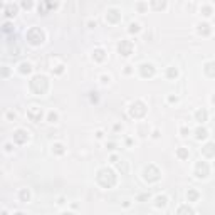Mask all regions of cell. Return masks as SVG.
Wrapping results in <instances>:
<instances>
[{
    "instance_id": "obj_1",
    "label": "cell",
    "mask_w": 215,
    "mask_h": 215,
    "mask_svg": "<svg viewBox=\"0 0 215 215\" xmlns=\"http://www.w3.org/2000/svg\"><path fill=\"white\" fill-rule=\"evenodd\" d=\"M98 181H99L104 188H111L114 183H116V175H114L113 170H109V168H103V170L98 171Z\"/></svg>"
},
{
    "instance_id": "obj_2",
    "label": "cell",
    "mask_w": 215,
    "mask_h": 215,
    "mask_svg": "<svg viewBox=\"0 0 215 215\" xmlns=\"http://www.w3.org/2000/svg\"><path fill=\"white\" fill-rule=\"evenodd\" d=\"M47 79L44 77V76H35V77H32V81H30V89H32L35 94H44L47 91Z\"/></svg>"
},
{
    "instance_id": "obj_3",
    "label": "cell",
    "mask_w": 215,
    "mask_h": 215,
    "mask_svg": "<svg viewBox=\"0 0 215 215\" xmlns=\"http://www.w3.org/2000/svg\"><path fill=\"white\" fill-rule=\"evenodd\" d=\"M27 40L30 44H34V46H39V44H42V40H44V32L40 29H37V27H32L27 32Z\"/></svg>"
},
{
    "instance_id": "obj_4",
    "label": "cell",
    "mask_w": 215,
    "mask_h": 215,
    "mask_svg": "<svg viewBox=\"0 0 215 215\" xmlns=\"http://www.w3.org/2000/svg\"><path fill=\"white\" fill-rule=\"evenodd\" d=\"M145 113H146V108H145V104L141 101L134 103L133 106H131V109H129V114L133 118H141V116H145Z\"/></svg>"
},
{
    "instance_id": "obj_5",
    "label": "cell",
    "mask_w": 215,
    "mask_h": 215,
    "mask_svg": "<svg viewBox=\"0 0 215 215\" xmlns=\"http://www.w3.org/2000/svg\"><path fill=\"white\" fill-rule=\"evenodd\" d=\"M145 178L150 180V181H156L158 178H160V171H158V168L153 167V165L146 167V170H145Z\"/></svg>"
},
{
    "instance_id": "obj_6",
    "label": "cell",
    "mask_w": 215,
    "mask_h": 215,
    "mask_svg": "<svg viewBox=\"0 0 215 215\" xmlns=\"http://www.w3.org/2000/svg\"><path fill=\"white\" fill-rule=\"evenodd\" d=\"M118 51H119L121 56H129L133 52V44L129 40H121V44L118 46Z\"/></svg>"
},
{
    "instance_id": "obj_7",
    "label": "cell",
    "mask_w": 215,
    "mask_h": 215,
    "mask_svg": "<svg viewBox=\"0 0 215 215\" xmlns=\"http://www.w3.org/2000/svg\"><path fill=\"white\" fill-rule=\"evenodd\" d=\"M195 175H197L198 178H205V176L208 175V165L205 163V161H198V163H197Z\"/></svg>"
},
{
    "instance_id": "obj_8",
    "label": "cell",
    "mask_w": 215,
    "mask_h": 215,
    "mask_svg": "<svg viewBox=\"0 0 215 215\" xmlns=\"http://www.w3.org/2000/svg\"><path fill=\"white\" fill-rule=\"evenodd\" d=\"M27 116H29L34 123H37V121H40V118H42V109L37 108V106H32L29 111H27Z\"/></svg>"
},
{
    "instance_id": "obj_9",
    "label": "cell",
    "mask_w": 215,
    "mask_h": 215,
    "mask_svg": "<svg viewBox=\"0 0 215 215\" xmlns=\"http://www.w3.org/2000/svg\"><path fill=\"white\" fill-rule=\"evenodd\" d=\"M27 138H29V133L24 131V129H17V131L13 133V141H15V143H19V145L25 143Z\"/></svg>"
},
{
    "instance_id": "obj_10",
    "label": "cell",
    "mask_w": 215,
    "mask_h": 215,
    "mask_svg": "<svg viewBox=\"0 0 215 215\" xmlns=\"http://www.w3.org/2000/svg\"><path fill=\"white\" fill-rule=\"evenodd\" d=\"M155 74V69L151 64H143L141 66V76L143 77H150V76H153Z\"/></svg>"
},
{
    "instance_id": "obj_11",
    "label": "cell",
    "mask_w": 215,
    "mask_h": 215,
    "mask_svg": "<svg viewBox=\"0 0 215 215\" xmlns=\"http://www.w3.org/2000/svg\"><path fill=\"white\" fill-rule=\"evenodd\" d=\"M202 153L205 155V156H214L215 155V145L214 143H207L205 146L202 148Z\"/></svg>"
},
{
    "instance_id": "obj_12",
    "label": "cell",
    "mask_w": 215,
    "mask_h": 215,
    "mask_svg": "<svg viewBox=\"0 0 215 215\" xmlns=\"http://www.w3.org/2000/svg\"><path fill=\"white\" fill-rule=\"evenodd\" d=\"M119 13H118V10H116V8H111V10H109V12H108V15H106V19L108 20H111V22H118V20H119Z\"/></svg>"
},
{
    "instance_id": "obj_13",
    "label": "cell",
    "mask_w": 215,
    "mask_h": 215,
    "mask_svg": "<svg viewBox=\"0 0 215 215\" xmlns=\"http://www.w3.org/2000/svg\"><path fill=\"white\" fill-rule=\"evenodd\" d=\"M176 215H193V210L188 207V205H181V207L178 208V214Z\"/></svg>"
},
{
    "instance_id": "obj_14",
    "label": "cell",
    "mask_w": 215,
    "mask_h": 215,
    "mask_svg": "<svg viewBox=\"0 0 215 215\" xmlns=\"http://www.w3.org/2000/svg\"><path fill=\"white\" fill-rule=\"evenodd\" d=\"M205 72L208 76H215V62H207L205 64Z\"/></svg>"
},
{
    "instance_id": "obj_15",
    "label": "cell",
    "mask_w": 215,
    "mask_h": 215,
    "mask_svg": "<svg viewBox=\"0 0 215 215\" xmlns=\"http://www.w3.org/2000/svg\"><path fill=\"white\" fill-rule=\"evenodd\" d=\"M198 32L203 34V35H208L210 34V25L208 24H198Z\"/></svg>"
},
{
    "instance_id": "obj_16",
    "label": "cell",
    "mask_w": 215,
    "mask_h": 215,
    "mask_svg": "<svg viewBox=\"0 0 215 215\" xmlns=\"http://www.w3.org/2000/svg\"><path fill=\"white\" fill-rule=\"evenodd\" d=\"M195 133H197V140H205L207 138V129L205 128H198Z\"/></svg>"
},
{
    "instance_id": "obj_17",
    "label": "cell",
    "mask_w": 215,
    "mask_h": 215,
    "mask_svg": "<svg viewBox=\"0 0 215 215\" xmlns=\"http://www.w3.org/2000/svg\"><path fill=\"white\" fill-rule=\"evenodd\" d=\"M195 116H197V119L202 121V123H203V121H207V111H203V109L197 111V114H195Z\"/></svg>"
},
{
    "instance_id": "obj_18",
    "label": "cell",
    "mask_w": 215,
    "mask_h": 215,
    "mask_svg": "<svg viewBox=\"0 0 215 215\" xmlns=\"http://www.w3.org/2000/svg\"><path fill=\"white\" fill-rule=\"evenodd\" d=\"M176 155H178V158H181V160L188 158V148H180V150L176 151Z\"/></svg>"
},
{
    "instance_id": "obj_19",
    "label": "cell",
    "mask_w": 215,
    "mask_h": 215,
    "mask_svg": "<svg viewBox=\"0 0 215 215\" xmlns=\"http://www.w3.org/2000/svg\"><path fill=\"white\" fill-rule=\"evenodd\" d=\"M30 69H32V66H30V64H29V62H22V64H20V72H30Z\"/></svg>"
},
{
    "instance_id": "obj_20",
    "label": "cell",
    "mask_w": 215,
    "mask_h": 215,
    "mask_svg": "<svg viewBox=\"0 0 215 215\" xmlns=\"http://www.w3.org/2000/svg\"><path fill=\"white\" fill-rule=\"evenodd\" d=\"M15 10H17V7L15 5H12V4H8V5H7V15H8V17H12V15H15Z\"/></svg>"
},
{
    "instance_id": "obj_21",
    "label": "cell",
    "mask_w": 215,
    "mask_h": 215,
    "mask_svg": "<svg viewBox=\"0 0 215 215\" xmlns=\"http://www.w3.org/2000/svg\"><path fill=\"white\" fill-rule=\"evenodd\" d=\"M94 59H96V60H103V59H104V51H103V49L94 51Z\"/></svg>"
},
{
    "instance_id": "obj_22",
    "label": "cell",
    "mask_w": 215,
    "mask_h": 215,
    "mask_svg": "<svg viewBox=\"0 0 215 215\" xmlns=\"http://www.w3.org/2000/svg\"><path fill=\"white\" fill-rule=\"evenodd\" d=\"M187 197H188V200H190V202H195L197 198H198V193H197L195 190H188Z\"/></svg>"
},
{
    "instance_id": "obj_23",
    "label": "cell",
    "mask_w": 215,
    "mask_h": 215,
    "mask_svg": "<svg viewBox=\"0 0 215 215\" xmlns=\"http://www.w3.org/2000/svg\"><path fill=\"white\" fill-rule=\"evenodd\" d=\"M52 148H54V151H56V153H59V155L64 153V146H62L60 143H56V145H54Z\"/></svg>"
},
{
    "instance_id": "obj_24",
    "label": "cell",
    "mask_w": 215,
    "mask_h": 215,
    "mask_svg": "<svg viewBox=\"0 0 215 215\" xmlns=\"http://www.w3.org/2000/svg\"><path fill=\"white\" fill-rule=\"evenodd\" d=\"M156 205L158 207H165L167 205V197H158L156 198Z\"/></svg>"
},
{
    "instance_id": "obj_25",
    "label": "cell",
    "mask_w": 215,
    "mask_h": 215,
    "mask_svg": "<svg viewBox=\"0 0 215 215\" xmlns=\"http://www.w3.org/2000/svg\"><path fill=\"white\" fill-rule=\"evenodd\" d=\"M202 12H203V15H210V13H212V7H210V5H203V7H202Z\"/></svg>"
},
{
    "instance_id": "obj_26",
    "label": "cell",
    "mask_w": 215,
    "mask_h": 215,
    "mask_svg": "<svg viewBox=\"0 0 215 215\" xmlns=\"http://www.w3.org/2000/svg\"><path fill=\"white\" fill-rule=\"evenodd\" d=\"M176 69H175V67H170V69H168V77H176Z\"/></svg>"
},
{
    "instance_id": "obj_27",
    "label": "cell",
    "mask_w": 215,
    "mask_h": 215,
    "mask_svg": "<svg viewBox=\"0 0 215 215\" xmlns=\"http://www.w3.org/2000/svg\"><path fill=\"white\" fill-rule=\"evenodd\" d=\"M20 198L24 202H27L29 200V192H27V190H22V192H20Z\"/></svg>"
},
{
    "instance_id": "obj_28",
    "label": "cell",
    "mask_w": 215,
    "mask_h": 215,
    "mask_svg": "<svg viewBox=\"0 0 215 215\" xmlns=\"http://www.w3.org/2000/svg\"><path fill=\"white\" fill-rule=\"evenodd\" d=\"M138 30H140V25H138V24H131V25H129V32H138Z\"/></svg>"
},
{
    "instance_id": "obj_29",
    "label": "cell",
    "mask_w": 215,
    "mask_h": 215,
    "mask_svg": "<svg viewBox=\"0 0 215 215\" xmlns=\"http://www.w3.org/2000/svg\"><path fill=\"white\" fill-rule=\"evenodd\" d=\"M49 121H51V123L57 121V114H56V113H49Z\"/></svg>"
},
{
    "instance_id": "obj_30",
    "label": "cell",
    "mask_w": 215,
    "mask_h": 215,
    "mask_svg": "<svg viewBox=\"0 0 215 215\" xmlns=\"http://www.w3.org/2000/svg\"><path fill=\"white\" fill-rule=\"evenodd\" d=\"M12 30V25L10 24H4V32H10Z\"/></svg>"
},
{
    "instance_id": "obj_31",
    "label": "cell",
    "mask_w": 215,
    "mask_h": 215,
    "mask_svg": "<svg viewBox=\"0 0 215 215\" xmlns=\"http://www.w3.org/2000/svg\"><path fill=\"white\" fill-rule=\"evenodd\" d=\"M181 134H183V136H187V134H188V129H187V128H181Z\"/></svg>"
},
{
    "instance_id": "obj_32",
    "label": "cell",
    "mask_w": 215,
    "mask_h": 215,
    "mask_svg": "<svg viewBox=\"0 0 215 215\" xmlns=\"http://www.w3.org/2000/svg\"><path fill=\"white\" fill-rule=\"evenodd\" d=\"M22 5L25 7V8H29V7H32V4H30V2H24V4H22Z\"/></svg>"
},
{
    "instance_id": "obj_33",
    "label": "cell",
    "mask_w": 215,
    "mask_h": 215,
    "mask_svg": "<svg viewBox=\"0 0 215 215\" xmlns=\"http://www.w3.org/2000/svg\"><path fill=\"white\" fill-rule=\"evenodd\" d=\"M155 7H156V8H160V7H165V4H163V2H161V4H153Z\"/></svg>"
},
{
    "instance_id": "obj_34",
    "label": "cell",
    "mask_w": 215,
    "mask_h": 215,
    "mask_svg": "<svg viewBox=\"0 0 215 215\" xmlns=\"http://www.w3.org/2000/svg\"><path fill=\"white\" fill-rule=\"evenodd\" d=\"M212 103H215V96H214V98H212Z\"/></svg>"
},
{
    "instance_id": "obj_35",
    "label": "cell",
    "mask_w": 215,
    "mask_h": 215,
    "mask_svg": "<svg viewBox=\"0 0 215 215\" xmlns=\"http://www.w3.org/2000/svg\"><path fill=\"white\" fill-rule=\"evenodd\" d=\"M15 215H24V214H22V212H19V214H15Z\"/></svg>"
},
{
    "instance_id": "obj_36",
    "label": "cell",
    "mask_w": 215,
    "mask_h": 215,
    "mask_svg": "<svg viewBox=\"0 0 215 215\" xmlns=\"http://www.w3.org/2000/svg\"><path fill=\"white\" fill-rule=\"evenodd\" d=\"M62 215H72V214H62Z\"/></svg>"
}]
</instances>
